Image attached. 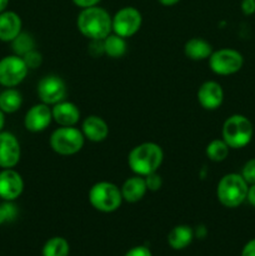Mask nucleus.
Segmentation results:
<instances>
[{"mask_svg": "<svg viewBox=\"0 0 255 256\" xmlns=\"http://www.w3.org/2000/svg\"><path fill=\"white\" fill-rule=\"evenodd\" d=\"M112 16L104 8L95 6L82 9L76 19L78 30L89 40H104L112 32Z\"/></svg>", "mask_w": 255, "mask_h": 256, "instance_id": "f257e3e1", "label": "nucleus"}, {"mask_svg": "<svg viewBox=\"0 0 255 256\" xmlns=\"http://www.w3.org/2000/svg\"><path fill=\"white\" fill-rule=\"evenodd\" d=\"M164 160V152L156 142H146L136 145L128 155V165L135 175L146 176L158 172Z\"/></svg>", "mask_w": 255, "mask_h": 256, "instance_id": "f03ea898", "label": "nucleus"}, {"mask_svg": "<svg viewBox=\"0 0 255 256\" xmlns=\"http://www.w3.org/2000/svg\"><path fill=\"white\" fill-rule=\"evenodd\" d=\"M249 185L242 174L229 172L219 180L216 186V198L220 204L229 209L240 206L246 200Z\"/></svg>", "mask_w": 255, "mask_h": 256, "instance_id": "7ed1b4c3", "label": "nucleus"}, {"mask_svg": "<svg viewBox=\"0 0 255 256\" xmlns=\"http://www.w3.org/2000/svg\"><path fill=\"white\" fill-rule=\"evenodd\" d=\"M254 126L245 115L234 114L228 118L222 128V139L230 149L245 148L252 139Z\"/></svg>", "mask_w": 255, "mask_h": 256, "instance_id": "20e7f679", "label": "nucleus"}, {"mask_svg": "<svg viewBox=\"0 0 255 256\" xmlns=\"http://www.w3.org/2000/svg\"><path fill=\"white\" fill-rule=\"evenodd\" d=\"M90 205L100 212H114L122 206L124 202L122 196L120 188L114 182H95L88 194Z\"/></svg>", "mask_w": 255, "mask_h": 256, "instance_id": "39448f33", "label": "nucleus"}, {"mask_svg": "<svg viewBox=\"0 0 255 256\" xmlns=\"http://www.w3.org/2000/svg\"><path fill=\"white\" fill-rule=\"evenodd\" d=\"M85 136L82 129L75 126H59L49 138L50 148L62 156H72L84 148Z\"/></svg>", "mask_w": 255, "mask_h": 256, "instance_id": "423d86ee", "label": "nucleus"}, {"mask_svg": "<svg viewBox=\"0 0 255 256\" xmlns=\"http://www.w3.org/2000/svg\"><path fill=\"white\" fill-rule=\"evenodd\" d=\"M208 62H209L210 70L214 74L228 76V75L236 74L242 70L244 65V56L238 50L222 48L212 52Z\"/></svg>", "mask_w": 255, "mask_h": 256, "instance_id": "0eeeda50", "label": "nucleus"}, {"mask_svg": "<svg viewBox=\"0 0 255 256\" xmlns=\"http://www.w3.org/2000/svg\"><path fill=\"white\" fill-rule=\"evenodd\" d=\"M28 69L22 56L8 55L0 59V85L4 88H15L26 78Z\"/></svg>", "mask_w": 255, "mask_h": 256, "instance_id": "6e6552de", "label": "nucleus"}, {"mask_svg": "<svg viewBox=\"0 0 255 256\" xmlns=\"http://www.w3.org/2000/svg\"><path fill=\"white\" fill-rule=\"evenodd\" d=\"M112 32L122 38H132L140 30L142 24V12L134 6H124L112 16Z\"/></svg>", "mask_w": 255, "mask_h": 256, "instance_id": "1a4fd4ad", "label": "nucleus"}, {"mask_svg": "<svg viewBox=\"0 0 255 256\" xmlns=\"http://www.w3.org/2000/svg\"><path fill=\"white\" fill-rule=\"evenodd\" d=\"M36 92L40 102L52 106L65 100L68 95V88L64 80L58 75H45L36 85Z\"/></svg>", "mask_w": 255, "mask_h": 256, "instance_id": "9d476101", "label": "nucleus"}, {"mask_svg": "<svg viewBox=\"0 0 255 256\" xmlns=\"http://www.w3.org/2000/svg\"><path fill=\"white\" fill-rule=\"evenodd\" d=\"M22 148L10 132H0V169H14L20 162Z\"/></svg>", "mask_w": 255, "mask_h": 256, "instance_id": "9b49d317", "label": "nucleus"}, {"mask_svg": "<svg viewBox=\"0 0 255 256\" xmlns=\"http://www.w3.org/2000/svg\"><path fill=\"white\" fill-rule=\"evenodd\" d=\"M24 192V179L14 169L0 170V199L15 202Z\"/></svg>", "mask_w": 255, "mask_h": 256, "instance_id": "f8f14e48", "label": "nucleus"}, {"mask_svg": "<svg viewBox=\"0 0 255 256\" xmlns=\"http://www.w3.org/2000/svg\"><path fill=\"white\" fill-rule=\"evenodd\" d=\"M52 108L44 102H39L30 108L24 118V126L30 132H42L52 124Z\"/></svg>", "mask_w": 255, "mask_h": 256, "instance_id": "ddd939ff", "label": "nucleus"}, {"mask_svg": "<svg viewBox=\"0 0 255 256\" xmlns=\"http://www.w3.org/2000/svg\"><path fill=\"white\" fill-rule=\"evenodd\" d=\"M198 102L205 110H216L224 102V90L218 82L208 80L198 89Z\"/></svg>", "mask_w": 255, "mask_h": 256, "instance_id": "4468645a", "label": "nucleus"}, {"mask_svg": "<svg viewBox=\"0 0 255 256\" xmlns=\"http://www.w3.org/2000/svg\"><path fill=\"white\" fill-rule=\"evenodd\" d=\"M52 122H56L59 126H75L80 120V110L74 102H62L52 106Z\"/></svg>", "mask_w": 255, "mask_h": 256, "instance_id": "2eb2a0df", "label": "nucleus"}, {"mask_svg": "<svg viewBox=\"0 0 255 256\" xmlns=\"http://www.w3.org/2000/svg\"><path fill=\"white\" fill-rule=\"evenodd\" d=\"M82 132L85 139L92 142H102L109 135V125L98 115H89L84 119L82 125Z\"/></svg>", "mask_w": 255, "mask_h": 256, "instance_id": "dca6fc26", "label": "nucleus"}, {"mask_svg": "<svg viewBox=\"0 0 255 256\" xmlns=\"http://www.w3.org/2000/svg\"><path fill=\"white\" fill-rule=\"evenodd\" d=\"M22 18L15 12H0V42H12L22 32Z\"/></svg>", "mask_w": 255, "mask_h": 256, "instance_id": "f3484780", "label": "nucleus"}, {"mask_svg": "<svg viewBox=\"0 0 255 256\" xmlns=\"http://www.w3.org/2000/svg\"><path fill=\"white\" fill-rule=\"evenodd\" d=\"M120 192H122V200L126 202H130V204H134V202L142 200V198L148 192V188L146 184H145L144 176L134 175V176L128 178L122 182V186H120Z\"/></svg>", "mask_w": 255, "mask_h": 256, "instance_id": "a211bd4d", "label": "nucleus"}, {"mask_svg": "<svg viewBox=\"0 0 255 256\" xmlns=\"http://www.w3.org/2000/svg\"><path fill=\"white\" fill-rule=\"evenodd\" d=\"M212 52L214 50H212V44L202 38H192L184 45L185 56L194 62L209 59Z\"/></svg>", "mask_w": 255, "mask_h": 256, "instance_id": "6ab92c4d", "label": "nucleus"}, {"mask_svg": "<svg viewBox=\"0 0 255 256\" xmlns=\"http://www.w3.org/2000/svg\"><path fill=\"white\" fill-rule=\"evenodd\" d=\"M194 239V230L189 225H176L168 234V244L174 250H182L189 246Z\"/></svg>", "mask_w": 255, "mask_h": 256, "instance_id": "aec40b11", "label": "nucleus"}, {"mask_svg": "<svg viewBox=\"0 0 255 256\" xmlns=\"http://www.w3.org/2000/svg\"><path fill=\"white\" fill-rule=\"evenodd\" d=\"M22 95L15 88H6L0 92V110L4 114H14L22 108Z\"/></svg>", "mask_w": 255, "mask_h": 256, "instance_id": "412c9836", "label": "nucleus"}, {"mask_svg": "<svg viewBox=\"0 0 255 256\" xmlns=\"http://www.w3.org/2000/svg\"><path fill=\"white\" fill-rule=\"evenodd\" d=\"M104 52L105 55H108L112 59H119L122 58L126 54L128 45H126V39L120 35L112 32V34L108 35L104 40Z\"/></svg>", "mask_w": 255, "mask_h": 256, "instance_id": "4be33fe9", "label": "nucleus"}, {"mask_svg": "<svg viewBox=\"0 0 255 256\" xmlns=\"http://www.w3.org/2000/svg\"><path fill=\"white\" fill-rule=\"evenodd\" d=\"M70 245L62 236L50 238L42 246V256H69Z\"/></svg>", "mask_w": 255, "mask_h": 256, "instance_id": "5701e85b", "label": "nucleus"}, {"mask_svg": "<svg viewBox=\"0 0 255 256\" xmlns=\"http://www.w3.org/2000/svg\"><path fill=\"white\" fill-rule=\"evenodd\" d=\"M230 148L228 146L226 142L222 139H214L206 145L205 148V154H206L208 159L212 160L214 162H224L229 155Z\"/></svg>", "mask_w": 255, "mask_h": 256, "instance_id": "b1692460", "label": "nucleus"}, {"mask_svg": "<svg viewBox=\"0 0 255 256\" xmlns=\"http://www.w3.org/2000/svg\"><path fill=\"white\" fill-rule=\"evenodd\" d=\"M12 50L18 56H24L26 52L35 49V40L29 32H22L12 42Z\"/></svg>", "mask_w": 255, "mask_h": 256, "instance_id": "393cba45", "label": "nucleus"}, {"mask_svg": "<svg viewBox=\"0 0 255 256\" xmlns=\"http://www.w3.org/2000/svg\"><path fill=\"white\" fill-rule=\"evenodd\" d=\"M18 208L14 202H2L0 204V225L14 222L18 218Z\"/></svg>", "mask_w": 255, "mask_h": 256, "instance_id": "a878e982", "label": "nucleus"}, {"mask_svg": "<svg viewBox=\"0 0 255 256\" xmlns=\"http://www.w3.org/2000/svg\"><path fill=\"white\" fill-rule=\"evenodd\" d=\"M24 62L26 64L28 69H38V68L42 66V52H38L36 49L32 50V52H26L24 56H22Z\"/></svg>", "mask_w": 255, "mask_h": 256, "instance_id": "bb28decb", "label": "nucleus"}, {"mask_svg": "<svg viewBox=\"0 0 255 256\" xmlns=\"http://www.w3.org/2000/svg\"><path fill=\"white\" fill-rule=\"evenodd\" d=\"M240 174L244 178L245 182H248V185L255 184V158L245 162Z\"/></svg>", "mask_w": 255, "mask_h": 256, "instance_id": "cd10ccee", "label": "nucleus"}, {"mask_svg": "<svg viewBox=\"0 0 255 256\" xmlns=\"http://www.w3.org/2000/svg\"><path fill=\"white\" fill-rule=\"evenodd\" d=\"M145 184H146L148 192H158V190L162 189V179L158 172H152V174L144 176Z\"/></svg>", "mask_w": 255, "mask_h": 256, "instance_id": "c85d7f7f", "label": "nucleus"}, {"mask_svg": "<svg viewBox=\"0 0 255 256\" xmlns=\"http://www.w3.org/2000/svg\"><path fill=\"white\" fill-rule=\"evenodd\" d=\"M90 44H89V54L92 56L98 58V56H102V55L105 54L104 52V42L102 40H89Z\"/></svg>", "mask_w": 255, "mask_h": 256, "instance_id": "c756f323", "label": "nucleus"}, {"mask_svg": "<svg viewBox=\"0 0 255 256\" xmlns=\"http://www.w3.org/2000/svg\"><path fill=\"white\" fill-rule=\"evenodd\" d=\"M124 256H152V254L148 246H144V245H138V246H134L130 250H128Z\"/></svg>", "mask_w": 255, "mask_h": 256, "instance_id": "7c9ffc66", "label": "nucleus"}, {"mask_svg": "<svg viewBox=\"0 0 255 256\" xmlns=\"http://www.w3.org/2000/svg\"><path fill=\"white\" fill-rule=\"evenodd\" d=\"M240 9L245 15L255 14V0H242Z\"/></svg>", "mask_w": 255, "mask_h": 256, "instance_id": "2f4dec72", "label": "nucleus"}, {"mask_svg": "<svg viewBox=\"0 0 255 256\" xmlns=\"http://www.w3.org/2000/svg\"><path fill=\"white\" fill-rule=\"evenodd\" d=\"M78 8L80 9H85V8H90V6H95V5H99V2L102 0H72Z\"/></svg>", "mask_w": 255, "mask_h": 256, "instance_id": "473e14b6", "label": "nucleus"}, {"mask_svg": "<svg viewBox=\"0 0 255 256\" xmlns=\"http://www.w3.org/2000/svg\"><path fill=\"white\" fill-rule=\"evenodd\" d=\"M240 256H255V239L250 240L244 245Z\"/></svg>", "mask_w": 255, "mask_h": 256, "instance_id": "72a5a7b5", "label": "nucleus"}, {"mask_svg": "<svg viewBox=\"0 0 255 256\" xmlns=\"http://www.w3.org/2000/svg\"><path fill=\"white\" fill-rule=\"evenodd\" d=\"M246 200L252 206L255 208V184L249 185V189H248V194H246Z\"/></svg>", "mask_w": 255, "mask_h": 256, "instance_id": "f704fd0d", "label": "nucleus"}, {"mask_svg": "<svg viewBox=\"0 0 255 256\" xmlns=\"http://www.w3.org/2000/svg\"><path fill=\"white\" fill-rule=\"evenodd\" d=\"M180 0H158L159 4H162V6H172V5H176Z\"/></svg>", "mask_w": 255, "mask_h": 256, "instance_id": "c9c22d12", "label": "nucleus"}, {"mask_svg": "<svg viewBox=\"0 0 255 256\" xmlns=\"http://www.w3.org/2000/svg\"><path fill=\"white\" fill-rule=\"evenodd\" d=\"M8 5H9V0H0V12H5Z\"/></svg>", "mask_w": 255, "mask_h": 256, "instance_id": "e433bc0d", "label": "nucleus"}, {"mask_svg": "<svg viewBox=\"0 0 255 256\" xmlns=\"http://www.w3.org/2000/svg\"><path fill=\"white\" fill-rule=\"evenodd\" d=\"M4 125H5V114L0 110V132H2Z\"/></svg>", "mask_w": 255, "mask_h": 256, "instance_id": "4c0bfd02", "label": "nucleus"}]
</instances>
